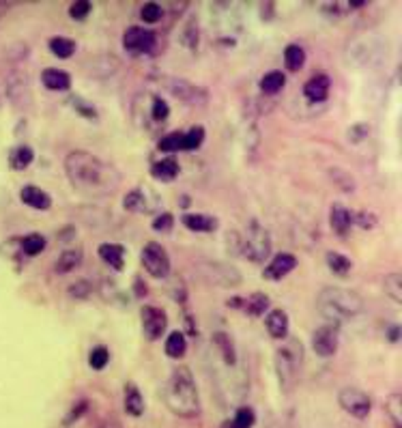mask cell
Returning <instances> with one entry per match:
<instances>
[{"label": "cell", "instance_id": "obj_3", "mask_svg": "<svg viewBox=\"0 0 402 428\" xmlns=\"http://www.w3.org/2000/svg\"><path fill=\"white\" fill-rule=\"evenodd\" d=\"M316 308L327 323H344L349 319H355L364 310V300L342 287H325L316 297Z\"/></svg>", "mask_w": 402, "mask_h": 428}, {"label": "cell", "instance_id": "obj_17", "mask_svg": "<svg viewBox=\"0 0 402 428\" xmlns=\"http://www.w3.org/2000/svg\"><path fill=\"white\" fill-rule=\"evenodd\" d=\"M20 200L35 211H48L52 207V196L37 185H24L20 190Z\"/></svg>", "mask_w": 402, "mask_h": 428}, {"label": "cell", "instance_id": "obj_39", "mask_svg": "<svg viewBox=\"0 0 402 428\" xmlns=\"http://www.w3.org/2000/svg\"><path fill=\"white\" fill-rule=\"evenodd\" d=\"M108 364H110V351H108L104 344L93 346L91 353H89V366H91L93 371H104Z\"/></svg>", "mask_w": 402, "mask_h": 428}, {"label": "cell", "instance_id": "obj_8", "mask_svg": "<svg viewBox=\"0 0 402 428\" xmlns=\"http://www.w3.org/2000/svg\"><path fill=\"white\" fill-rule=\"evenodd\" d=\"M338 405L355 419H366L372 411L370 396L359 388H342L338 394Z\"/></svg>", "mask_w": 402, "mask_h": 428}, {"label": "cell", "instance_id": "obj_42", "mask_svg": "<svg viewBox=\"0 0 402 428\" xmlns=\"http://www.w3.org/2000/svg\"><path fill=\"white\" fill-rule=\"evenodd\" d=\"M69 101H71V106L75 108V112L82 114L87 121H97V119H99V112H97V108H95L91 101H87V99H82V97H77V95L71 97Z\"/></svg>", "mask_w": 402, "mask_h": 428}, {"label": "cell", "instance_id": "obj_1", "mask_svg": "<svg viewBox=\"0 0 402 428\" xmlns=\"http://www.w3.org/2000/svg\"><path fill=\"white\" fill-rule=\"evenodd\" d=\"M65 175L73 190L87 196H106L112 194L119 183L121 175L114 166L104 162L91 151L75 149L65 158Z\"/></svg>", "mask_w": 402, "mask_h": 428}, {"label": "cell", "instance_id": "obj_37", "mask_svg": "<svg viewBox=\"0 0 402 428\" xmlns=\"http://www.w3.org/2000/svg\"><path fill=\"white\" fill-rule=\"evenodd\" d=\"M45 246H48V241H45V237L39 235V233H31V235H26V237L22 239V250H24L26 256H37V254H41V252L45 250Z\"/></svg>", "mask_w": 402, "mask_h": 428}, {"label": "cell", "instance_id": "obj_26", "mask_svg": "<svg viewBox=\"0 0 402 428\" xmlns=\"http://www.w3.org/2000/svg\"><path fill=\"white\" fill-rule=\"evenodd\" d=\"M33 160H35V151L28 145H18L9 153V166H11V170H18V172L26 170L33 164Z\"/></svg>", "mask_w": 402, "mask_h": 428}, {"label": "cell", "instance_id": "obj_52", "mask_svg": "<svg viewBox=\"0 0 402 428\" xmlns=\"http://www.w3.org/2000/svg\"><path fill=\"white\" fill-rule=\"evenodd\" d=\"M11 7H13L11 3H5V0H0V20H3V18L7 16V11H9Z\"/></svg>", "mask_w": 402, "mask_h": 428}, {"label": "cell", "instance_id": "obj_13", "mask_svg": "<svg viewBox=\"0 0 402 428\" xmlns=\"http://www.w3.org/2000/svg\"><path fill=\"white\" fill-rule=\"evenodd\" d=\"M297 265H299V260H297L295 254H290V252H280V254H276V256L271 258V263L265 267L263 278H265V280H271V282H278V280L286 278Z\"/></svg>", "mask_w": 402, "mask_h": 428}, {"label": "cell", "instance_id": "obj_9", "mask_svg": "<svg viewBox=\"0 0 402 428\" xmlns=\"http://www.w3.org/2000/svg\"><path fill=\"white\" fill-rule=\"evenodd\" d=\"M340 346V325L325 323L312 334V349L318 358H334Z\"/></svg>", "mask_w": 402, "mask_h": 428}, {"label": "cell", "instance_id": "obj_33", "mask_svg": "<svg viewBox=\"0 0 402 428\" xmlns=\"http://www.w3.org/2000/svg\"><path fill=\"white\" fill-rule=\"evenodd\" d=\"M205 136H207V129L202 125L190 127L188 131H183V147H181V151H196V149H200L202 142H205Z\"/></svg>", "mask_w": 402, "mask_h": 428}, {"label": "cell", "instance_id": "obj_47", "mask_svg": "<svg viewBox=\"0 0 402 428\" xmlns=\"http://www.w3.org/2000/svg\"><path fill=\"white\" fill-rule=\"evenodd\" d=\"M332 175H334L336 183H338L344 192H355V181H353L351 175H347V172L340 170V168H332Z\"/></svg>", "mask_w": 402, "mask_h": 428}, {"label": "cell", "instance_id": "obj_35", "mask_svg": "<svg viewBox=\"0 0 402 428\" xmlns=\"http://www.w3.org/2000/svg\"><path fill=\"white\" fill-rule=\"evenodd\" d=\"M383 291H385V295H389L396 304H402V275H400V271H391V273L385 278Z\"/></svg>", "mask_w": 402, "mask_h": 428}, {"label": "cell", "instance_id": "obj_16", "mask_svg": "<svg viewBox=\"0 0 402 428\" xmlns=\"http://www.w3.org/2000/svg\"><path fill=\"white\" fill-rule=\"evenodd\" d=\"M330 224H332V229H334L336 235L347 237V235L351 233V229L355 226V224H353V213H351L344 204L336 202V204H332V209H330Z\"/></svg>", "mask_w": 402, "mask_h": 428}, {"label": "cell", "instance_id": "obj_4", "mask_svg": "<svg viewBox=\"0 0 402 428\" xmlns=\"http://www.w3.org/2000/svg\"><path fill=\"white\" fill-rule=\"evenodd\" d=\"M303 360H305V351L297 338L286 336L284 340H280V346L276 349V355H273V368H276L278 385L284 394H290L297 388L301 371H303Z\"/></svg>", "mask_w": 402, "mask_h": 428}, {"label": "cell", "instance_id": "obj_14", "mask_svg": "<svg viewBox=\"0 0 402 428\" xmlns=\"http://www.w3.org/2000/svg\"><path fill=\"white\" fill-rule=\"evenodd\" d=\"M330 91H332V80L330 76L325 74H316L312 76L305 84H303V97L310 101V104H320L330 97Z\"/></svg>", "mask_w": 402, "mask_h": 428}, {"label": "cell", "instance_id": "obj_21", "mask_svg": "<svg viewBox=\"0 0 402 428\" xmlns=\"http://www.w3.org/2000/svg\"><path fill=\"white\" fill-rule=\"evenodd\" d=\"M97 254H99V258L110 267V269H114V271H123V267H125V248L121 246V243H102L99 248H97Z\"/></svg>", "mask_w": 402, "mask_h": 428}, {"label": "cell", "instance_id": "obj_11", "mask_svg": "<svg viewBox=\"0 0 402 428\" xmlns=\"http://www.w3.org/2000/svg\"><path fill=\"white\" fill-rule=\"evenodd\" d=\"M140 321H142V331L148 340H159L168 329V314L166 310L157 306H144L140 310Z\"/></svg>", "mask_w": 402, "mask_h": 428}, {"label": "cell", "instance_id": "obj_44", "mask_svg": "<svg viewBox=\"0 0 402 428\" xmlns=\"http://www.w3.org/2000/svg\"><path fill=\"white\" fill-rule=\"evenodd\" d=\"M151 229L155 233H170L175 229V216H173V213H168V211L162 213V216L155 218V222L151 224Z\"/></svg>", "mask_w": 402, "mask_h": 428}, {"label": "cell", "instance_id": "obj_23", "mask_svg": "<svg viewBox=\"0 0 402 428\" xmlns=\"http://www.w3.org/2000/svg\"><path fill=\"white\" fill-rule=\"evenodd\" d=\"M207 269L211 271L209 278L215 282V284H222V287H239L241 282V275L234 267H228V265H222V263H213V265H207Z\"/></svg>", "mask_w": 402, "mask_h": 428}, {"label": "cell", "instance_id": "obj_49", "mask_svg": "<svg viewBox=\"0 0 402 428\" xmlns=\"http://www.w3.org/2000/svg\"><path fill=\"white\" fill-rule=\"evenodd\" d=\"M91 291H93V287H91L89 282H85V280H80V282H75V284H71V287H69V293H71L73 297H80V300L89 297Z\"/></svg>", "mask_w": 402, "mask_h": 428}, {"label": "cell", "instance_id": "obj_15", "mask_svg": "<svg viewBox=\"0 0 402 428\" xmlns=\"http://www.w3.org/2000/svg\"><path fill=\"white\" fill-rule=\"evenodd\" d=\"M288 327H290V317L286 310L282 308H276V310H269L267 312V319H265V329L269 331V336L273 340H284L288 336Z\"/></svg>", "mask_w": 402, "mask_h": 428}, {"label": "cell", "instance_id": "obj_6", "mask_svg": "<svg viewBox=\"0 0 402 428\" xmlns=\"http://www.w3.org/2000/svg\"><path fill=\"white\" fill-rule=\"evenodd\" d=\"M162 82H164V89L173 97L181 99L188 106H205L209 101V91L205 87H200V84H194V82L185 80V78L168 76V78H162Z\"/></svg>", "mask_w": 402, "mask_h": 428}, {"label": "cell", "instance_id": "obj_24", "mask_svg": "<svg viewBox=\"0 0 402 428\" xmlns=\"http://www.w3.org/2000/svg\"><path fill=\"white\" fill-rule=\"evenodd\" d=\"M164 351H166L168 358H173V360H181L183 355L188 353V336H185L181 329L170 331L168 338H166V342H164Z\"/></svg>", "mask_w": 402, "mask_h": 428}, {"label": "cell", "instance_id": "obj_45", "mask_svg": "<svg viewBox=\"0 0 402 428\" xmlns=\"http://www.w3.org/2000/svg\"><path fill=\"white\" fill-rule=\"evenodd\" d=\"M87 409H89V400H77V402L69 409L67 417L63 419V426H71V424H75L80 417H82V415L87 413Z\"/></svg>", "mask_w": 402, "mask_h": 428}, {"label": "cell", "instance_id": "obj_34", "mask_svg": "<svg viewBox=\"0 0 402 428\" xmlns=\"http://www.w3.org/2000/svg\"><path fill=\"white\" fill-rule=\"evenodd\" d=\"M123 207L131 213H148V200L146 194L142 190H131L129 194H125L123 198Z\"/></svg>", "mask_w": 402, "mask_h": 428}, {"label": "cell", "instance_id": "obj_46", "mask_svg": "<svg viewBox=\"0 0 402 428\" xmlns=\"http://www.w3.org/2000/svg\"><path fill=\"white\" fill-rule=\"evenodd\" d=\"M353 224L364 229V231H370L376 226V216L372 211H359V213H353Z\"/></svg>", "mask_w": 402, "mask_h": 428}, {"label": "cell", "instance_id": "obj_28", "mask_svg": "<svg viewBox=\"0 0 402 428\" xmlns=\"http://www.w3.org/2000/svg\"><path fill=\"white\" fill-rule=\"evenodd\" d=\"M80 263H82V250H67L54 263V271L65 275V273H71L73 269H77Z\"/></svg>", "mask_w": 402, "mask_h": 428}, {"label": "cell", "instance_id": "obj_50", "mask_svg": "<svg viewBox=\"0 0 402 428\" xmlns=\"http://www.w3.org/2000/svg\"><path fill=\"white\" fill-rule=\"evenodd\" d=\"M99 428H123V426H121V422H119L114 415H110V417H106V419L99 424Z\"/></svg>", "mask_w": 402, "mask_h": 428}, {"label": "cell", "instance_id": "obj_18", "mask_svg": "<svg viewBox=\"0 0 402 428\" xmlns=\"http://www.w3.org/2000/svg\"><path fill=\"white\" fill-rule=\"evenodd\" d=\"M181 224L192 233H215L217 231V218L207 216V213H185L181 218Z\"/></svg>", "mask_w": 402, "mask_h": 428}, {"label": "cell", "instance_id": "obj_19", "mask_svg": "<svg viewBox=\"0 0 402 428\" xmlns=\"http://www.w3.org/2000/svg\"><path fill=\"white\" fill-rule=\"evenodd\" d=\"M41 82L48 91H56V93H63V91H69L71 89V76L63 69H43L41 71Z\"/></svg>", "mask_w": 402, "mask_h": 428}, {"label": "cell", "instance_id": "obj_12", "mask_svg": "<svg viewBox=\"0 0 402 428\" xmlns=\"http://www.w3.org/2000/svg\"><path fill=\"white\" fill-rule=\"evenodd\" d=\"M226 304L230 308H234V310H241V312L250 314V317H261V314L269 312L271 300L265 293H252L248 297H230Z\"/></svg>", "mask_w": 402, "mask_h": 428}, {"label": "cell", "instance_id": "obj_25", "mask_svg": "<svg viewBox=\"0 0 402 428\" xmlns=\"http://www.w3.org/2000/svg\"><path fill=\"white\" fill-rule=\"evenodd\" d=\"M213 344L217 346L224 364H228V366H234V364H237V349H234V344H232V338H230L226 331H215V334H213Z\"/></svg>", "mask_w": 402, "mask_h": 428}, {"label": "cell", "instance_id": "obj_48", "mask_svg": "<svg viewBox=\"0 0 402 428\" xmlns=\"http://www.w3.org/2000/svg\"><path fill=\"white\" fill-rule=\"evenodd\" d=\"M370 133V127L366 123H357L349 129V142H353V145H357V142H364Z\"/></svg>", "mask_w": 402, "mask_h": 428}, {"label": "cell", "instance_id": "obj_30", "mask_svg": "<svg viewBox=\"0 0 402 428\" xmlns=\"http://www.w3.org/2000/svg\"><path fill=\"white\" fill-rule=\"evenodd\" d=\"M305 50L299 45V43H288L286 48H284V65H286V69L288 71H299V69H303V65H305Z\"/></svg>", "mask_w": 402, "mask_h": 428}, {"label": "cell", "instance_id": "obj_31", "mask_svg": "<svg viewBox=\"0 0 402 428\" xmlns=\"http://www.w3.org/2000/svg\"><path fill=\"white\" fill-rule=\"evenodd\" d=\"M256 424V413L252 407H239L232 415L230 422L224 424V428H254Z\"/></svg>", "mask_w": 402, "mask_h": 428}, {"label": "cell", "instance_id": "obj_51", "mask_svg": "<svg viewBox=\"0 0 402 428\" xmlns=\"http://www.w3.org/2000/svg\"><path fill=\"white\" fill-rule=\"evenodd\" d=\"M398 338H400V327L396 323H391L389 325V342H398Z\"/></svg>", "mask_w": 402, "mask_h": 428}, {"label": "cell", "instance_id": "obj_22", "mask_svg": "<svg viewBox=\"0 0 402 428\" xmlns=\"http://www.w3.org/2000/svg\"><path fill=\"white\" fill-rule=\"evenodd\" d=\"M181 168H179V162L175 158H164L159 160L151 166V177L159 183H170L179 177Z\"/></svg>", "mask_w": 402, "mask_h": 428}, {"label": "cell", "instance_id": "obj_20", "mask_svg": "<svg viewBox=\"0 0 402 428\" xmlns=\"http://www.w3.org/2000/svg\"><path fill=\"white\" fill-rule=\"evenodd\" d=\"M123 407L127 411V415L131 417H140L144 413V396L140 392V388L136 383H125L123 388Z\"/></svg>", "mask_w": 402, "mask_h": 428}, {"label": "cell", "instance_id": "obj_2", "mask_svg": "<svg viewBox=\"0 0 402 428\" xmlns=\"http://www.w3.org/2000/svg\"><path fill=\"white\" fill-rule=\"evenodd\" d=\"M164 400L168 409L185 419L200 415V394L194 381V375L188 366H177L164 388Z\"/></svg>", "mask_w": 402, "mask_h": 428}, {"label": "cell", "instance_id": "obj_41", "mask_svg": "<svg viewBox=\"0 0 402 428\" xmlns=\"http://www.w3.org/2000/svg\"><path fill=\"white\" fill-rule=\"evenodd\" d=\"M140 18L144 24H157L159 20L164 18V7L159 3H144L140 7Z\"/></svg>", "mask_w": 402, "mask_h": 428}, {"label": "cell", "instance_id": "obj_38", "mask_svg": "<svg viewBox=\"0 0 402 428\" xmlns=\"http://www.w3.org/2000/svg\"><path fill=\"white\" fill-rule=\"evenodd\" d=\"M385 411H387V415H389L393 428H402V400H400V394H398V392H393V394L387 398Z\"/></svg>", "mask_w": 402, "mask_h": 428}, {"label": "cell", "instance_id": "obj_43", "mask_svg": "<svg viewBox=\"0 0 402 428\" xmlns=\"http://www.w3.org/2000/svg\"><path fill=\"white\" fill-rule=\"evenodd\" d=\"M91 13H93V3H89V0H75V3L69 5V16H71V20L82 22V20H87Z\"/></svg>", "mask_w": 402, "mask_h": 428}, {"label": "cell", "instance_id": "obj_40", "mask_svg": "<svg viewBox=\"0 0 402 428\" xmlns=\"http://www.w3.org/2000/svg\"><path fill=\"white\" fill-rule=\"evenodd\" d=\"M170 116V106L168 101H164L159 95H153L151 97V119L155 123H166Z\"/></svg>", "mask_w": 402, "mask_h": 428}, {"label": "cell", "instance_id": "obj_10", "mask_svg": "<svg viewBox=\"0 0 402 428\" xmlns=\"http://www.w3.org/2000/svg\"><path fill=\"white\" fill-rule=\"evenodd\" d=\"M123 48L131 54H148L157 45V35L155 31H148L144 26H129L123 33Z\"/></svg>", "mask_w": 402, "mask_h": 428}, {"label": "cell", "instance_id": "obj_36", "mask_svg": "<svg viewBox=\"0 0 402 428\" xmlns=\"http://www.w3.org/2000/svg\"><path fill=\"white\" fill-rule=\"evenodd\" d=\"M183 147V131H170L157 142V149L162 153H179Z\"/></svg>", "mask_w": 402, "mask_h": 428}, {"label": "cell", "instance_id": "obj_5", "mask_svg": "<svg viewBox=\"0 0 402 428\" xmlns=\"http://www.w3.org/2000/svg\"><path fill=\"white\" fill-rule=\"evenodd\" d=\"M234 241L239 246V252L250 263H265L271 256V248H273L271 235L259 220H250L244 231L234 235Z\"/></svg>", "mask_w": 402, "mask_h": 428}, {"label": "cell", "instance_id": "obj_27", "mask_svg": "<svg viewBox=\"0 0 402 428\" xmlns=\"http://www.w3.org/2000/svg\"><path fill=\"white\" fill-rule=\"evenodd\" d=\"M284 87H286V76L282 74V71H278V69L269 71V74H265L261 78V91L265 95H269V97L278 95Z\"/></svg>", "mask_w": 402, "mask_h": 428}, {"label": "cell", "instance_id": "obj_29", "mask_svg": "<svg viewBox=\"0 0 402 428\" xmlns=\"http://www.w3.org/2000/svg\"><path fill=\"white\" fill-rule=\"evenodd\" d=\"M48 48L56 58H71L75 54V50H77V43L73 39H69V37L58 35V37H52L48 41Z\"/></svg>", "mask_w": 402, "mask_h": 428}, {"label": "cell", "instance_id": "obj_32", "mask_svg": "<svg viewBox=\"0 0 402 428\" xmlns=\"http://www.w3.org/2000/svg\"><path fill=\"white\" fill-rule=\"evenodd\" d=\"M325 263H327V267L336 273V275H349V271L353 269V260L347 256V254H342V252H327V256H325Z\"/></svg>", "mask_w": 402, "mask_h": 428}, {"label": "cell", "instance_id": "obj_7", "mask_svg": "<svg viewBox=\"0 0 402 428\" xmlns=\"http://www.w3.org/2000/svg\"><path fill=\"white\" fill-rule=\"evenodd\" d=\"M140 260H142L146 273L157 278V280H164V278L170 275L173 263H170V256H168V252H166V248L162 243L148 241L140 252Z\"/></svg>", "mask_w": 402, "mask_h": 428}]
</instances>
